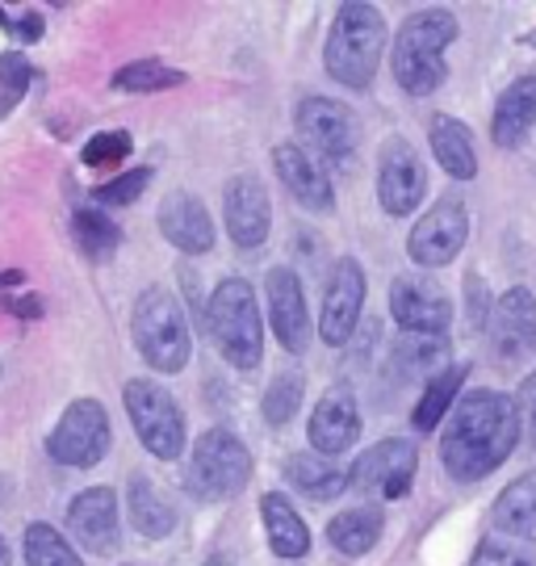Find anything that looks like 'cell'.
Masks as SVG:
<instances>
[{
	"instance_id": "cell-42",
	"label": "cell",
	"mask_w": 536,
	"mask_h": 566,
	"mask_svg": "<svg viewBox=\"0 0 536 566\" xmlns=\"http://www.w3.org/2000/svg\"><path fill=\"white\" fill-rule=\"evenodd\" d=\"M25 282V277H21V269L18 273H13V269H4V273H0V285H4V290H13V285H21Z\"/></svg>"
},
{
	"instance_id": "cell-23",
	"label": "cell",
	"mask_w": 536,
	"mask_h": 566,
	"mask_svg": "<svg viewBox=\"0 0 536 566\" xmlns=\"http://www.w3.org/2000/svg\"><path fill=\"white\" fill-rule=\"evenodd\" d=\"M260 521H264L269 546L277 558H306L311 554V528L298 516V507L290 504V495H281V491L260 495Z\"/></svg>"
},
{
	"instance_id": "cell-8",
	"label": "cell",
	"mask_w": 536,
	"mask_h": 566,
	"mask_svg": "<svg viewBox=\"0 0 536 566\" xmlns=\"http://www.w3.org/2000/svg\"><path fill=\"white\" fill-rule=\"evenodd\" d=\"M114 428H109V411L97 399H76L63 411V420L55 424L46 453L67 470H88L109 453Z\"/></svg>"
},
{
	"instance_id": "cell-37",
	"label": "cell",
	"mask_w": 536,
	"mask_h": 566,
	"mask_svg": "<svg viewBox=\"0 0 536 566\" xmlns=\"http://www.w3.org/2000/svg\"><path fill=\"white\" fill-rule=\"evenodd\" d=\"M147 181H151V168H135V172H122V177H114V181L97 185L93 198H97L101 206H130L143 198Z\"/></svg>"
},
{
	"instance_id": "cell-34",
	"label": "cell",
	"mask_w": 536,
	"mask_h": 566,
	"mask_svg": "<svg viewBox=\"0 0 536 566\" xmlns=\"http://www.w3.org/2000/svg\"><path fill=\"white\" fill-rule=\"evenodd\" d=\"M177 84H185V72L159 60L126 63L114 76V88H122V93H164V88H177Z\"/></svg>"
},
{
	"instance_id": "cell-36",
	"label": "cell",
	"mask_w": 536,
	"mask_h": 566,
	"mask_svg": "<svg viewBox=\"0 0 536 566\" xmlns=\"http://www.w3.org/2000/svg\"><path fill=\"white\" fill-rule=\"evenodd\" d=\"M34 81V67L21 51H4L0 55V118L9 114V105L25 97V88Z\"/></svg>"
},
{
	"instance_id": "cell-17",
	"label": "cell",
	"mask_w": 536,
	"mask_h": 566,
	"mask_svg": "<svg viewBox=\"0 0 536 566\" xmlns=\"http://www.w3.org/2000/svg\"><path fill=\"white\" fill-rule=\"evenodd\" d=\"M264 294H269V327H273V336L285 353H306V344H311V311H306V290H302V277L294 269H269V285H264Z\"/></svg>"
},
{
	"instance_id": "cell-15",
	"label": "cell",
	"mask_w": 536,
	"mask_h": 566,
	"mask_svg": "<svg viewBox=\"0 0 536 566\" xmlns=\"http://www.w3.org/2000/svg\"><path fill=\"white\" fill-rule=\"evenodd\" d=\"M491 348L503 365H519L536 353V294L528 285H512L491 306Z\"/></svg>"
},
{
	"instance_id": "cell-29",
	"label": "cell",
	"mask_w": 536,
	"mask_h": 566,
	"mask_svg": "<svg viewBox=\"0 0 536 566\" xmlns=\"http://www.w3.org/2000/svg\"><path fill=\"white\" fill-rule=\"evenodd\" d=\"M465 378H470V365H449L444 374H437L432 382L423 386V395H419V403H416V416H411L416 432H432L440 420H449V411L458 407V395Z\"/></svg>"
},
{
	"instance_id": "cell-5",
	"label": "cell",
	"mask_w": 536,
	"mask_h": 566,
	"mask_svg": "<svg viewBox=\"0 0 536 566\" xmlns=\"http://www.w3.org/2000/svg\"><path fill=\"white\" fill-rule=\"evenodd\" d=\"M130 332H135L139 357L151 365V369H159V374H180V369L189 365V357H193L189 319H185V311H180L177 294L164 290V285H151V290L139 294Z\"/></svg>"
},
{
	"instance_id": "cell-32",
	"label": "cell",
	"mask_w": 536,
	"mask_h": 566,
	"mask_svg": "<svg viewBox=\"0 0 536 566\" xmlns=\"http://www.w3.org/2000/svg\"><path fill=\"white\" fill-rule=\"evenodd\" d=\"M25 563L30 566H84V558L67 546V537H63L60 528L34 521V525L25 528Z\"/></svg>"
},
{
	"instance_id": "cell-30",
	"label": "cell",
	"mask_w": 536,
	"mask_h": 566,
	"mask_svg": "<svg viewBox=\"0 0 536 566\" xmlns=\"http://www.w3.org/2000/svg\"><path fill=\"white\" fill-rule=\"evenodd\" d=\"M449 357V340L444 336H402L395 348V369L402 378H419V382L428 386L440 369V361Z\"/></svg>"
},
{
	"instance_id": "cell-28",
	"label": "cell",
	"mask_w": 536,
	"mask_h": 566,
	"mask_svg": "<svg viewBox=\"0 0 536 566\" xmlns=\"http://www.w3.org/2000/svg\"><path fill=\"white\" fill-rule=\"evenodd\" d=\"M495 528L528 542L536 537V470L503 486V495L495 500Z\"/></svg>"
},
{
	"instance_id": "cell-4",
	"label": "cell",
	"mask_w": 536,
	"mask_h": 566,
	"mask_svg": "<svg viewBox=\"0 0 536 566\" xmlns=\"http://www.w3.org/2000/svg\"><path fill=\"white\" fill-rule=\"evenodd\" d=\"M206 327L214 336V348L222 361L235 369H256L264 357V315L252 282L243 277H222L206 303Z\"/></svg>"
},
{
	"instance_id": "cell-43",
	"label": "cell",
	"mask_w": 536,
	"mask_h": 566,
	"mask_svg": "<svg viewBox=\"0 0 536 566\" xmlns=\"http://www.w3.org/2000/svg\"><path fill=\"white\" fill-rule=\"evenodd\" d=\"M206 566H231V558H227V554H210V558H206Z\"/></svg>"
},
{
	"instance_id": "cell-16",
	"label": "cell",
	"mask_w": 536,
	"mask_h": 566,
	"mask_svg": "<svg viewBox=\"0 0 536 566\" xmlns=\"http://www.w3.org/2000/svg\"><path fill=\"white\" fill-rule=\"evenodd\" d=\"M390 315L407 336H444L453 324V298L432 282L395 277L390 285Z\"/></svg>"
},
{
	"instance_id": "cell-11",
	"label": "cell",
	"mask_w": 536,
	"mask_h": 566,
	"mask_svg": "<svg viewBox=\"0 0 536 566\" xmlns=\"http://www.w3.org/2000/svg\"><path fill=\"white\" fill-rule=\"evenodd\" d=\"M419 470V449L402 437H386L374 449H365L357 465L348 470V486H357L365 495H381V500H402Z\"/></svg>"
},
{
	"instance_id": "cell-20",
	"label": "cell",
	"mask_w": 536,
	"mask_h": 566,
	"mask_svg": "<svg viewBox=\"0 0 536 566\" xmlns=\"http://www.w3.org/2000/svg\"><path fill=\"white\" fill-rule=\"evenodd\" d=\"M67 528L84 549L101 558L118 554L122 546V521H118V495L109 486H88L67 504Z\"/></svg>"
},
{
	"instance_id": "cell-2",
	"label": "cell",
	"mask_w": 536,
	"mask_h": 566,
	"mask_svg": "<svg viewBox=\"0 0 536 566\" xmlns=\"http://www.w3.org/2000/svg\"><path fill=\"white\" fill-rule=\"evenodd\" d=\"M461 25L449 9H419L402 21L395 39V81L411 97H428L449 81V46L458 42Z\"/></svg>"
},
{
	"instance_id": "cell-24",
	"label": "cell",
	"mask_w": 536,
	"mask_h": 566,
	"mask_svg": "<svg viewBox=\"0 0 536 566\" xmlns=\"http://www.w3.org/2000/svg\"><path fill=\"white\" fill-rule=\"evenodd\" d=\"M428 143H432L437 164L453 181H474L477 156H474V135H470L465 122H458L453 114H437L432 126H428Z\"/></svg>"
},
{
	"instance_id": "cell-35",
	"label": "cell",
	"mask_w": 536,
	"mask_h": 566,
	"mask_svg": "<svg viewBox=\"0 0 536 566\" xmlns=\"http://www.w3.org/2000/svg\"><path fill=\"white\" fill-rule=\"evenodd\" d=\"M302 395H306V378H302V374H294V369L277 374V378L269 382V390H264V420L273 428L290 424V420L298 416Z\"/></svg>"
},
{
	"instance_id": "cell-38",
	"label": "cell",
	"mask_w": 536,
	"mask_h": 566,
	"mask_svg": "<svg viewBox=\"0 0 536 566\" xmlns=\"http://www.w3.org/2000/svg\"><path fill=\"white\" fill-rule=\"evenodd\" d=\"M84 164L88 168H109V164H118L122 156H130V135L126 130H101L93 139L84 143Z\"/></svg>"
},
{
	"instance_id": "cell-44",
	"label": "cell",
	"mask_w": 536,
	"mask_h": 566,
	"mask_svg": "<svg viewBox=\"0 0 536 566\" xmlns=\"http://www.w3.org/2000/svg\"><path fill=\"white\" fill-rule=\"evenodd\" d=\"M0 566H9V546H4V537H0Z\"/></svg>"
},
{
	"instance_id": "cell-18",
	"label": "cell",
	"mask_w": 536,
	"mask_h": 566,
	"mask_svg": "<svg viewBox=\"0 0 536 566\" xmlns=\"http://www.w3.org/2000/svg\"><path fill=\"white\" fill-rule=\"evenodd\" d=\"M273 168L290 189V198L306 206L311 214H332L336 210V185H332V172L323 168L315 151H306L302 143H277Z\"/></svg>"
},
{
	"instance_id": "cell-12",
	"label": "cell",
	"mask_w": 536,
	"mask_h": 566,
	"mask_svg": "<svg viewBox=\"0 0 536 566\" xmlns=\"http://www.w3.org/2000/svg\"><path fill=\"white\" fill-rule=\"evenodd\" d=\"M365 311V269L357 256H339L332 264V277L323 290V311H318V336L327 348H344L353 340Z\"/></svg>"
},
{
	"instance_id": "cell-3",
	"label": "cell",
	"mask_w": 536,
	"mask_h": 566,
	"mask_svg": "<svg viewBox=\"0 0 536 566\" xmlns=\"http://www.w3.org/2000/svg\"><path fill=\"white\" fill-rule=\"evenodd\" d=\"M381 55H386V18L378 4H360V0L339 4L323 46L327 76L344 88H365L378 76Z\"/></svg>"
},
{
	"instance_id": "cell-6",
	"label": "cell",
	"mask_w": 536,
	"mask_h": 566,
	"mask_svg": "<svg viewBox=\"0 0 536 566\" xmlns=\"http://www.w3.org/2000/svg\"><path fill=\"white\" fill-rule=\"evenodd\" d=\"M252 483V449L239 441L231 428H206L185 465V486L201 504L235 500Z\"/></svg>"
},
{
	"instance_id": "cell-39",
	"label": "cell",
	"mask_w": 536,
	"mask_h": 566,
	"mask_svg": "<svg viewBox=\"0 0 536 566\" xmlns=\"http://www.w3.org/2000/svg\"><path fill=\"white\" fill-rule=\"evenodd\" d=\"M516 411H519V424L528 432V446L536 449V374H528L516 390Z\"/></svg>"
},
{
	"instance_id": "cell-21",
	"label": "cell",
	"mask_w": 536,
	"mask_h": 566,
	"mask_svg": "<svg viewBox=\"0 0 536 566\" xmlns=\"http://www.w3.org/2000/svg\"><path fill=\"white\" fill-rule=\"evenodd\" d=\"M159 231L185 256H206L214 248V219L206 214L201 198H193L189 189H172L159 202Z\"/></svg>"
},
{
	"instance_id": "cell-14",
	"label": "cell",
	"mask_w": 536,
	"mask_h": 566,
	"mask_svg": "<svg viewBox=\"0 0 536 566\" xmlns=\"http://www.w3.org/2000/svg\"><path fill=\"white\" fill-rule=\"evenodd\" d=\"M306 437H311V453L318 458H332L336 462L339 453L360 441V403L353 395V386H327L323 399L311 411V424H306Z\"/></svg>"
},
{
	"instance_id": "cell-1",
	"label": "cell",
	"mask_w": 536,
	"mask_h": 566,
	"mask_svg": "<svg viewBox=\"0 0 536 566\" xmlns=\"http://www.w3.org/2000/svg\"><path fill=\"white\" fill-rule=\"evenodd\" d=\"M519 441V411L516 399L503 390L477 386L461 395L458 407L449 411L444 432H440V462L449 479L458 483H477L495 474L498 465L516 453Z\"/></svg>"
},
{
	"instance_id": "cell-10",
	"label": "cell",
	"mask_w": 536,
	"mask_h": 566,
	"mask_svg": "<svg viewBox=\"0 0 536 566\" xmlns=\"http://www.w3.org/2000/svg\"><path fill=\"white\" fill-rule=\"evenodd\" d=\"M470 240V214L458 198H440L407 235V256L419 269H444L461 256V248Z\"/></svg>"
},
{
	"instance_id": "cell-19",
	"label": "cell",
	"mask_w": 536,
	"mask_h": 566,
	"mask_svg": "<svg viewBox=\"0 0 536 566\" xmlns=\"http://www.w3.org/2000/svg\"><path fill=\"white\" fill-rule=\"evenodd\" d=\"M222 214H227V231L235 248L252 252L269 240V227H273V202H269V189L252 172H239L231 177L227 193H222Z\"/></svg>"
},
{
	"instance_id": "cell-13",
	"label": "cell",
	"mask_w": 536,
	"mask_h": 566,
	"mask_svg": "<svg viewBox=\"0 0 536 566\" xmlns=\"http://www.w3.org/2000/svg\"><path fill=\"white\" fill-rule=\"evenodd\" d=\"M378 198L386 214H416L419 202L428 198V168L419 151L407 139H386L378 151Z\"/></svg>"
},
{
	"instance_id": "cell-31",
	"label": "cell",
	"mask_w": 536,
	"mask_h": 566,
	"mask_svg": "<svg viewBox=\"0 0 536 566\" xmlns=\"http://www.w3.org/2000/svg\"><path fill=\"white\" fill-rule=\"evenodd\" d=\"M72 231H76V243L84 248V256H93V261H105L122 248V227L109 214L93 210V206H80L72 214Z\"/></svg>"
},
{
	"instance_id": "cell-27",
	"label": "cell",
	"mask_w": 536,
	"mask_h": 566,
	"mask_svg": "<svg viewBox=\"0 0 536 566\" xmlns=\"http://www.w3.org/2000/svg\"><path fill=\"white\" fill-rule=\"evenodd\" d=\"M285 483L294 486V491H302L306 500L327 504V500H336L339 491L348 486V474H344L332 458H318V453H294V458L285 462Z\"/></svg>"
},
{
	"instance_id": "cell-41",
	"label": "cell",
	"mask_w": 536,
	"mask_h": 566,
	"mask_svg": "<svg viewBox=\"0 0 536 566\" xmlns=\"http://www.w3.org/2000/svg\"><path fill=\"white\" fill-rule=\"evenodd\" d=\"M9 306H13V315H21V319H39V315H42L39 298H13Z\"/></svg>"
},
{
	"instance_id": "cell-9",
	"label": "cell",
	"mask_w": 536,
	"mask_h": 566,
	"mask_svg": "<svg viewBox=\"0 0 536 566\" xmlns=\"http://www.w3.org/2000/svg\"><path fill=\"white\" fill-rule=\"evenodd\" d=\"M306 151H315L327 164H348L360 143V126L348 105L332 102V97H306L294 114Z\"/></svg>"
},
{
	"instance_id": "cell-33",
	"label": "cell",
	"mask_w": 536,
	"mask_h": 566,
	"mask_svg": "<svg viewBox=\"0 0 536 566\" xmlns=\"http://www.w3.org/2000/svg\"><path fill=\"white\" fill-rule=\"evenodd\" d=\"M470 566H536V542L512 537V533H486L477 542Z\"/></svg>"
},
{
	"instance_id": "cell-22",
	"label": "cell",
	"mask_w": 536,
	"mask_h": 566,
	"mask_svg": "<svg viewBox=\"0 0 536 566\" xmlns=\"http://www.w3.org/2000/svg\"><path fill=\"white\" fill-rule=\"evenodd\" d=\"M536 126V76H519L503 88V97L495 102V122H491V139L498 147H519L533 135Z\"/></svg>"
},
{
	"instance_id": "cell-7",
	"label": "cell",
	"mask_w": 536,
	"mask_h": 566,
	"mask_svg": "<svg viewBox=\"0 0 536 566\" xmlns=\"http://www.w3.org/2000/svg\"><path fill=\"white\" fill-rule=\"evenodd\" d=\"M122 403H126V416L139 432L143 449L159 462H177L185 453V411L177 399L159 382L135 378L122 390Z\"/></svg>"
},
{
	"instance_id": "cell-40",
	"label": "cell",
	"mask_w": 536,
	"mask_h": 566,
	"mask_svg": "<svg viewBox=\"0 0 536 566\" xmlns=\"http://www.w3.org/2000/svg\"><path fill=\"white\" fill-rule=\"evenodd\" d=\"M18 34H21V42H39L42 39V13H21Z\"/></svg>"
},
{
	"instance_id": "cell-25",
	"label": "cell",
	"mask_w": 536,
	"mask_h": 566,
	"mask_svg": "<svg viewBox=\"0 0 536 566\" xmlns=\"http://www.w3.org/2000/svg\"><path fill=\"white\" fill-rule=\"evenodd\" d=\"M381 533H386L381 507H344L339 516H332V525H327V542L344 558H365L381 542Z\"/></svg>"
},
{
	"instance_id": "cell-26",
	"label": "cell",
	"mask_w": 536,
	"mask_h": 566,
	"mask_svg": "<svg viewBox=\"0 0 536 566\" xmlns=\"http://www.w3.org/2000/svg\"><path fill=\"white\" fill-rule=\"evenodd\" d=\"M126 504H130V525L139 528L143 537H168L177 528V507L168 504V495L159 491L147 474H135L130 486H126Z\"/></svg>"
}]
</instances>
